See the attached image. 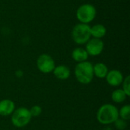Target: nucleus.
Masks as SVG:
<instances>
[{"label":"nucleus","mask_w":130,"mask_h":130,"mask_svg":"<svg viewBox=\"0 0 130 130\" xmlns=\"http://www.w3.org/2000/svg\"><path fill=\"white\" fill-rule=\"evenodd\" d=\"M91 62L85 61L78 62L75 68V75L77 80L82 84H89L94 78V70Z\"/></svg>","instance_id":"nucleus-2"},{"label":"nucleus","mask_w":130,"mask_h":130,"mask_svg":"<svg viewBox=\"0 0 130 130\" xmlns=\"http://www.w3.org/2000/svg\"><path fill=\"white\" fill-rule=\"evenodd\" d=\"M119 116L121 117V119L124 120H129L130 119V106L129 104H126L123 106L119 111Z\"/></svg>","instance_id":"nucleus-15"},{"label":"nucleus","mask_w":130,"mask_h":130,"mask_svg":"<svg viewBox=\"0 0 130 130\" xmlns=\"http://www.w3.org/2000/svg\"><path fill=\"white\" fill-rule=\"evenodd\" d=\"M15 104L14 103L8 99H4L0 101V115L1 116H8L12 114L14 111Z\"/></svg>","instance_id":"nucleus-9"},{"label":"nucleus","mask_w":130,"mask_h":130,"mask_svg":"<svg viewBox=\"0 0 130 130\" xmlns=\"http://www.w3.org/2000/svg\"><path fill=\"white\" fill-rule=\"evenodd\" d=\"M119 118V110L113 104H106L102 105L98 110L97 120L104 125L111 124Z\"/></svg>","instance_id":"nucleus-1"},{"label":"nucleus","mask_w":130,"mask_h":130,"mask_svg":"<svg viewBox=\"0 0 130 130\" xmlns=\"http://www.w3.org/2000/svg\"><path fill=\"white\" fill-rule=\"evenodd\" d=\"M127 95L123 89H117L112 94V100L116 103H122L126 101Z\"/></svg>","instance_id":"nucleus-14"},{"label":"nucleus","mask_w":130,"mask_h":130,"mask_svg":"<svg viewBox=\"0 0 130 130\" xmlns=\"http://www.w3.org/2000/svg\"><path fill=\"white\" fill-rule=\"evenodd\" d=\"M114 123H115L116 128L117 129L120 130H123L127 126V123H126V120H124L123 119H119V118L114 122Z\"/></svg>","instance_id":"nucleus-17"},{"label":"nucleus","mask_w":130,"mask_h":130,"mask_svg":"<svg viewBox=\"0 0 130 130\" xmlns=\"http://www.w3.org/2000/svg\"><path fill=\"white\" fill-rule=\"evenodd\" d=\"M37 66L39 71L43 73L48 74L53 71L55 66V62L53 59L48 54H41L37 59Z\"/></svg>","instance_id":"nucleus-6"},{"label":"nucleus","mask_w":130,"mask_h":130,"mask_svg":"<svg viewBox=\"0 0 130 130\" xmlns=\"http://www.w3.org/2000/svg\"><path fill=\"white\" fill-rule=\"evenodd\" d=\"M97 15V9L92 4L85 3L80 5L76 11V17L80 23L89 24Z\"/></svg>","instance_id":"nucleus-4"},{"label":"nucleus","mask_w":130,"mask_h":130,"mask_svg":"<svg viewBox=\"0 0 130 130\" xmlns=\"http://www.w3.org/2000/svg\"><path fill=\"white\" fill-rule=\"evenodd\" d=\"M93 70H94V75H95L98 78H106V76L108 73L107 66L102 62L96 63L93 66Z\"/></svg>","instance_id":"nucleus-13"},{"label":"nucleus","mask_w":130,"mask_h":130,"mask_svg":"<svg viewBox=\"0 0 130 130\" xmlns=\"http://www.w3.org/2000/svg\"><path fill=\"white\" fill-rule=\"evenodd\" d=\"M72 37L75 43L78 45L85 44L91 37V26L82 23L75 24L72 30Z\"/></svg>","instance_id":"nucleus-3"},{"label":"nucleus","mask_w":130,"mask_h":130,"mask_svg":"<svg viewBox=\"0 0 130 130\" xmlns=\"http://www.w3.org/2000/svg\"><path fill=\"white\" fill-rule=\"evenodd\" d=\"M107 34V28L101 24H97L91 27V35L93 38L101 39Z\"/></svg>","instance_id":"nucleus-12"},{"label":"nucleus","mask_w":130,"mask_h":130,"mask_svg":"<svg viewBox=\"0 0 130 130\" xmlns=\"http://www.w3.org/2000/svg\"><path fill=\"white\" fill-rule=\"evenodd\" d=\"M56 78L60 80H66L69 78L70 76V70L69 69L64 65H59L56 66L53 71Z\"/></svg>","instance_id":"nucleus-10"},{"label":"nucleus","mask_w":130,"mask_h":130,"mask_svg":"<svg viewBox=\"0 0 130 130\" xmlns=\"http://www.w3.org/2000/svg\"><path fill=\"white\" fill-rule=\"evenodd\" d=\"M31 114L30 110L25 107H20L12 113L11 123L12 124L18 127L21 128L26 126L31 120Z\"/></svg>","instance_id":"nucleus-5"},{"label":"nucleus","mask_w":130,"mask_h":130,"mask_svg":"<svg viewBox=\"0 0 130 130\" xmlns=\"http://www.w3.org/2000/svg\"><path fill=\"white\" fill-rule=\"evenodd\" d=\"M30 110V113L31 114V117H38L42 113V108L40 106L35 105Z\"/></svg>","instance_id":"nucleus-18"},{"label":"nucleus","mask_w":130,"mask_h":130,"mask_svg":"<svg viewBox=\"0 0 130 130\" xmlns=\"http://www.w3.org/2000/svg\"><path fill=\"white\" fill-rule=\"evenodd\" d=\"M88 56H88L87 51L85 50V49H83L81 47L74 49L72 53V59L77 62H82L87 61Z\"/></svg>","instance_id":"nucleus-11"},{"label":"nucleus","mask_w":130,"mask_h":130,"mask_svg":"<svg viewBox=\"0 0 130 130\" xmlns=\"http://www.w3.org/2000/svg\"><path fill=\"white\" fill-rule=\"evenodd\" d=\"M123 90L127 95V97L130 96V76L127 75L126 78L123 81Z\"/></svg>","instance_id":"nucleus-16"},{"label":"nucleus","mask_w":130,"mask_h":130,"mask_svg":"<svg viewBox=\"0 0 130 130\" xmlns=\"http://www.w3.org/2000/svg\"><path fill=\"white\" fill-rule=\"evenodd\" d=\"M106 79L107 83L113 87L120 85L123 81V76L121 72H120L117 69H113L110 72H108Z\"/></svg>","instance_id":"nucleus-8"},{"label":"nucleus","mask_w":130,"mask_h":130,"mask_svg":"<svg viewBox=\"0 0 130 130\" xmlns=\"http://www.w3.org/2000/svg\"><path fill=\"white\" fill-rule=\"evenodd\" d=\"M85 44V50L87 51L88 56H97L100 55L104 47V43L102 40L98 38L90 39Z\"/></svg>","instance_id":"nucleus-7"}]
</instances>
